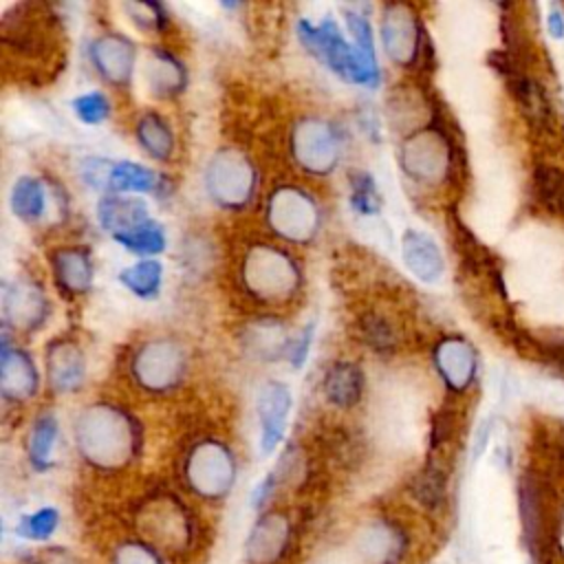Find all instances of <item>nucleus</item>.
I'll use <instances>...</instances> for the list:
<instances>
[{"label":"nucleus","mask_w":564,"mask_h":564,"mask_svg":"<svg viewBox=\"0 0 564 564\" xmlns=\"http://www.w3.org/2000/svg\"><path fill=\"white\" fill-rule=\"evenodd\" d=\"M75 443L86 463L99 469H119L137 456L141 434L130 414L115 405L97 403L84 408L77 416Z\"/></svg>","instance_id":"1"},{"label":"nucleus","mask_w":564,"mask_h":564,"mask_svg":"<svg viewBox=\"0 0 564 564\" xmlns=\"http://www.w3.org/2000/svg\"><path fill=\"white\" fill-rule=\"evenodd\" d=\"M240 275L245 291L258 302L267 304L291 300L302 284L297 262L284 249L273 245L249 247L240 267Z\"/></svg>","instance_id":"2"},{"label":"nucleus","mask_w":564,"mask_h":564,"mask_svg":"<svg viewBox=\"0 0 564 564\" xmlns=\"http://www.w3.org/2000/svg\"><path fill=\"white\" fill-rule=\"evenodd\" d=\"M267 223L282 240L304 245L317 236L322 214L308 192L295 185H282L267 200Z\"/></svg>","instance_id":"3"},{"label":"nucleus","mask_w":564,"mask_h":564,"mask_svg":"<svg viewBox=\"0 0 564 564\" xmlns=\"http://www.w3.org/2000/svg\"><path fill=\"white\" fill-rule=\"evenodd\" d=\"M297 37L306 51H311L319 62H324L341 79L368 86V77L355 44L346 40V35L341 33L339 24L333 18H324L317 26L311 24L308 20H300Z\"/></svg>","instance_id":"4"},{"label":"nucleus","mask_w":564,"mask_h":564,"mask_svg":"<svg viewBox=\"0 0 564 564\" xmlns=\"http://www.w3.org/2000/svg\"><path fill=\"white\" fill-rule=\"evenodd\" d=\"M183 471L187 487L196 496L205 500H220L234 487L236 460L225 443L205 438L192 447V452L185 458Z\"/></svg>","instance_id":"5"},{"label":"nucleus","mask_w":564,"mask_h":564,"mask_svg":"<svg viewBox=\"0 0 564 564\" xmlns=\"http://www.w3.org/2000/svg\"><path fill=\"white\" fill-rule=\"evenodd\" d=\"M256 183V167L238 150H220L207 163L205 187L223 209H242L253 198Z\"/></svg>","instance_id":"6"},{"label":"nucleus","mask_w":564,"mask_h":564,"mask_svg":"<svg viewBox=\"0 0 564 564\" xmlns=\"http://www.w3.org/2000/svg\"><path fill=\"white\" fill-rule=\"evenodd\" d=\"M130 370L141 388L165 392L181 383L185 375V352L174 339H150L134 352Z\"/></svg>","instance_id":"7"},{"label":"nucleus","mask_w":564,"mask_h":564,"mask_svg":"<svg viewBox=\"0 0 564 564\" xmlns=\"http://www.w3.org/2000/svg\"><path fill=\"white\" fill-rule=\"evenodd\" d=\"M291 152L295 163L315 176H326L339 159V137L328 121L306 117L295 123L291 134Z\"/></svg>","instance_id":"8"},{"label":"nucleus","mask_w":564,"mask_h":564,"mask_svg":"<svg viewBox=\"0 0 564 564\" xmlns=\"http://www.w3.org/2000/svg\"><path fill=\"white\" fill-rule=\"evenodd\" d=\"M401 170L419 183H438L447 176L452 152L438 128H425L408 137L399 150Z\"/></svg>","instance_id":"9"},{"label":"nucleus","mask_w":564,"mask_h":564,"mask_svg":"<svg viewBox=\"0 0 564 564\" xmlns=\"http://www.w3.org/2000/svg\"><path fill=\"white\" fill-rule=\"evenodd\" d=\"M139 524L148 535L145 540L156 549L181 551L192 542V518L183 505L170 496H159L145 505Z\"/></svg>","instance_id":"10"},{"label":"nucleus","mask_w":564,"mask_h":564,"mask_svg":"<svg viewBox=\"0 0 564 564\" xmlns=\"http://www.w3.org/2000/svg\"><path fill=\"white\" fill-rule=\"evenodd\" d=\"M84 181L93 185L95 189H104L108 194H128V192H156L161 185V178L156 172L141 163L132 161H119V163H108L101 159H88L84 163Z\"/></svg>","instance_id":"11"},{"label":"nucleus","mask_w":564,"mask_h":564,"mask_svg":"<svg viewBox=\"0 0 564 564\" xmlns=\"http://www.w3.org/2000/svg\"><path fill=\"white\" fill-rule=\"evenodd\" d=\"M381 40L388 51V55L401 64L410 66L421 51L423 42V29L408 4H386L383 18H381Z\"/></svg>","instance_id":"12"},{"label":"nucleus","mask_w":564,"mask_h":564,"mask_svg":"<svg viewBox=\"0 0 564 564\" xmlns=\"http://www.w3.org/2000/svg\"><path fill=\"white\" fill-rule=\"evenodd\" d=\"M88 55L104 82L115 88H123L130 84L137 51L128 37L119 33H104L90 42Z\"/></svg>","instance_id":"13"},{"label":"nucleus","mask_w":564,"mask_h":564,"mask_svg":"<svg viewBox=\"0 0 564 564\" xmlns=\"http://www.w3.org/2000/svg\"><path fill=\"white\" fill-rule=\"evenodd\" d=\"M434 366L449 390L463 392L476 377L478 355L465 337L445 335L434 346Z\"/></svg>","instance_id":"14"},{"label":"nucleus","mask_w":564,"mask_h":564,"mask_svg":"<svg viewBox=\"0 0 564 564\" xmlns=\"http://www.w3.org/2000/svg\"><path fill=\"white\" fill-rule=\"evenodd\" d=\"M258 421H260V449L271 454L284 436L286 419L291 412V392L280 381H267L258 392Z\"/></svg>","instance_id":"15"},{"label":"nucleus","mask_w":564,"mask_h":564,"mask_svg":"<svg viewBox=\"0 0 564 564\" xmlns=\"http://www.w3.org/2000/svg\"><path fill=\"white\" fill-rule=\"evenodd\" d=\"M2 311L7 324L15 330H35L48 315V302L35 282L20 280L7 289Z\"/></svg>","instance_id":"16"},{"label":"nucleus","mask_w":564,"mask_h":564,"mask_svg":"<svg viewBox=\"0 0 564 564\" xmlns=\"http://www.w3.org/2000/svg\"><path fill=\"white\" fill-rule=\"evenodd\" d=\"M289 538H291L289 518L280 511L264 513L249 533V540L245 546L247 560L251 564H275L284 555L289 546Z\"/></svg>","instance_id":"17"},{"label":"nucleus","mask_w":564,"mask_h":564,"mask_svg":"<svg viewBox=\"0 0 564 564\" xmlns=\"http://www.w3.org/2000/svg\"><path fill=\"white\" fill-rule=\"evenodd\" d=\"M37 370L29 352L11 348L9 339H2L0 348V390L9 401H26L37 392Z\"/></svg>","instance_id":"18"},{"label":"nucleus","mask_w":564,"mask_h":564,"mask_svg":"<svg viewBox=\"0 0 564 564\" xmlns=\"http://www.w3.org/2000/svg\"><path fill=\"white\" fill-rule=\"evenodd\" d=\"M46 372L48 383L55 392H73L82 386L86 375L84 355L70 339H57L48 346L46 352Z\"/></svg>","instance_id":"19"},{"label":"nucleus","mask_w":564,"mask_h":564,"mask_svg":"<svg viewBox=\"0 0 564 564\" xmlns=\"http://www.w3.org/2000/svg\"><path fill=\"white\" fill-rule=\"evenodd\" d=\"M518 509L522 520V535L531 553H540L546 535V507L540 485L524 476L518 482Z\"/></svg>","instance_id":"20"},{"label":"nucleus","mask_w":564,"mask_h":564,"mask_svg":"<svg viewBox=\"0 0 564 564\" xmlns=\"http://www.w3.org/2000/svg\"><path fill=\"white\" fill-rule=\"evenodd\" d=\"M401 256L405 267L419 278L421 282H436L443 275V256L436 242L416 229H408L401 238Z\"/></svg>","instance_id":"21"},{"label":"nucleus","mask_w":564,"mask_h":564,"mask_svg":"<svg viewBox=\"0 0 564 564\" xmlns=\"http://www.w3.org/2000/svg\"><path fill=\"white\" fill-rule=\"evenodd\" d=\"M51 267L57 280V286L68 295H79L90 289L93 282V258L84 247L57 249L51 256Z\"/></svg>","instance_id":"22"},{"label":"nucleus","mask_w":564,"mask_h":564,"mask_svg":"<svg viewBox=\"0 0 564 564\" xmlns=\"http://www.w3.org/2000/svg\"><path fill=\"white\" fill-rule=\"evenodd\" d=\"M145 84L156 97H174L187 84V70L176 55L165 48H152L145 59Z\"/></svg>","instance_id":"23"},{"label":"nucleus","mask_w":564,"mask_h":564,"mask_svg":"<svg viewBox=\"0 0 564 564\" xmlns=\"http://www.w3.org/2000/svg\"><path fill=\"white\" fill-rule=\"evenodd\" d=\"M97 220L104 231H110L112 238L119 234H128L139 225L148 223V209L141 198L106 194L97 205Z\"/></svg>","instance_id":"24"},{"label":"nucleus","mask_w":564,"mask_h":564,"mask_svg":"<svg viewBox=\"0 0 564 564\" xmlns=\"http://www.w3.org/2000/svg\"><path fill=\"white\" fill-rule=\"evenodd\" d=\"M364 392V375L357 364L337 361L324 377V394L337 408H350Z\"/></svg>","instance_id":"25"},{"label":"nucleus","mask_w":564,"mask_h":564,"mask_svg":"<svg viewBox=\"0 0 564 564\" xmlns=\"http://www.w3.org/2000/svg\"><path fill=\"white\" fill-rule=\"evenodd\" d=\"M137 141L156 161H170L174 154V132L159 112H145L139 117Z\"/></svg>","instance_id":"26"},{"label":"nucleus","mask_w":564,"mask_h":564,"mask_svg":"<svg viewBox=\"0 0 564 564\" xmlns=\"http://www.w3.org/2000/svg\"><path fill=\"white\" fill-rule=\"evenodd\" d=\"M346 24H348V31L352 35V42H355V48H357V55L361 59V66L366 70V77H368V86L375 88L379 84V64H377V55H375V42H372V29H370V22L357 13V11H346Z\"/></svg>","instance_id":"27"},{"label":"nucleus","mask_w":564,"mask_h":564,"mask_svg":"<svg viewBox=\"0 0 564 564\" xmlns=\"http://www.w3.org/2000/svg\"><path fill=\"white\" fill-rule=\"evenodd\" d=\"M11 209L18 218H22L26 223L40 220L46 209L44 185L35 176L18 178L11 189Z\"/></svg>","instance_id":"28"},{"label":"nucleus","mask_w":564,"mask_h":564,"mask_svg":"<svg viewBox=\"0 0 564 564\" xmlns=\"http://www.w3.org/2000/svg\"><path fill=\"white\" fill-rule=\"evenodd\" d=\"M284 326L278 319H260L247 326L245 344L258 359H273L284 350Z\"/></svg>","instance_id":"29"},{"label":"nucleus","mask_w":564,"mask_h":564,"mask_svg":"<svg viewBox=\"0 0 564 564\" xmlns=\"http://www.w3.org/2000/svg\"><path fill=\"white\" fill-rule=\"evenodd\" d=\"M119 280L126 289H130L141 300H152L161 291L163 267L156 260H139L132 267L119 271Z\"/></svg>","instance_id":"30"},{"label":"nucleus","mask_w":564,"mask_h":564,"mask_svg":"<svg viewBox=\"0 0 564 564\" xmlns=\"http://www.w3.org/2000/svg\"><path fill=\"white\" fill-rule=\"evenodd\" d=\"M57 438V421L53 414H42L35 419L29 434V458L33 467L46 469L51 465V452Z\"/></svg>","instance_id":"31"},{"label":"nucleus","mask_w":564,"mask_h":564,"mask_svg":"<svg viewBox=\"0 0 564 564\" xmlns=\"http://www.w3.org/2000/svg\"><path fill=\"white\" fill-rule=\"evenodd\" d=\"M115 240L119 245H123L128 251L139 253V256H154L165 249V231L154 220L139 225L137 229H132L128 234H119V236H115Z\"/></svg>","instance_id":"32"},{"label":"nucleus","mask_w":564,"mask_h":564,"mask_svg":"<svg viewBox=\"0 0 564 564\" xmlns=\"http://www.w3.org/2000/svg\"><path fill=\"white\" fill-rule=\"evenodd\" d=\"M535 196L551 212H560L564 205V172L553 165L540 163L533 174Z\"/></svg>","instance_id":"33"},{"label":"nucleus","mask_w":564,"mask_h":564,"mask_svg":"<svg viewBox=\"0 0 564 564\" xmlns=\"http://www.w3.org/2000/svg\"><path fill=\"white\" fill-rule=\"evenodd\" d=\"M350 207L361 216H372L381 209V196L372 174L364 170L350 172Z\"/></svg>","instance_id":"34"},{"label":"nucleus","mask_w":564,"mask_h":564,"mask_svg":"<svg viewBox=\"0 0 564 564\" xmlns=\"http://www.w3.org/2000/svg\"><path fill=\"white\" fill-rule=\"evenodd\" d=\"M368 546L375 549L379 546L372 557L379 560L381 564H394L401 553H403V535L399 533V529H394L392 524L379 522L370 529V538H368Z\"/></svg>","instance_id":"35"},{"label":"nucleus","mask_w":564,"mask_h":564,"mask_svg":"<svg viewBox=\"0 0 564 564\" xmlns=\"http://www.w3.org/2000/svg\"><path fill=\"white\" fill-rule=\"evenodd\" d=\"M414 496L425 507H438L443 502V498H445V471L436 463H430L421 471V476L414 482Z\"/></svg>","instance_id":"36"},{"label":"nucleus","mask_w":564,"mask_h":564,"mask_svg":"<svg viewBox=\"0 0 564 564\" xmlns=\"http://www.w3.org/2000/svg\"><path fill=\"white\" fill-rule=\"evenodd\" d=\"M59 524V513L53 507H42L24 516L18 524V533L26 540H48Z\"/></svg>","instance_id":"37"},{"label":"nucleus","mask_w":564,"mask_h":564,"mask_svg":"<svg viewBox=\"0 0 564 564\" xmlns=\"http://www.w3.org/2000/svg\"><path fill=\"white\" fill-rule=\"evenodd\" d=\"M110 564H163L161 551L145 540H123L115 553Z\"/></svg>","instance_id":"38"},{"label":"nucleus","mask_w":564,"mask_h":564,"mask_svg":"<svg viewBox=\"0 0 564 564\" xmlns=\"http://www.w3.org/2000/svg\"><path fill=\"white\" fill-rule=\"evenodd\" d=\"M73 110L75 115L88 123V126H97L101 123L104 119H108L110 115V101L104 93L99 90H93V93H84L79 97L73 99Z\"/></svg>","instance_id":"39"},{"label":"nucleus","mask_w":564,"mask_h":564,"mask_svg":"<svg viewBox=\"0 0 564 564\" xmlns=\"http://www.w3.org/2000/svg\"><path fill=\"white\" fill-rule=\"evenodd\" d=\"M361 333H364V339L368 341V346L375 348L377 352L394 350V341H397L394 330H392V326L381 315L364 317Z\"/></svg>","instance_id":"40"},{"label":"nucleus","mask_w":564,"mask_h":564,"mask_svg":"<svg viewBox=\"0 0 564 564\" xmlns=\"http://www.w3.org/2000/svg\"><path fill=\"white\" fill-rule=\"evenodd\" d=\"M123 9L130 13V20L139 29L161 31L167 24V15H165L163 7L156 2H126Z\"/></svg>","instance_id":"41"},{"label":"nucleus","mask_w":564,"mask_h":564,"mask_svg":"<svg viewBox=\"0 0 564 564\" xmlns=\"http://www.w3.org/2000/svg\"><path fill=\"white\" fill-rule=\"evenodd\" d=\"M313 333H315V324H306L304 330L295 337V341L291 344L289 348V361L293 368H302L304 361H306V355H308V348H311V341H313Z\"/></svg>","instance_id":"42"},{"label":"nucleus","mask_w":564,"mask_h":564,"mask_svg":"<svg viewBox=\"0 0 564 564\" xmlns=\"http://www.w3.org/2000/svg\"><path fill=\"white\" fill-rule=\"evenodd\" d=\"M546 26H549V33H551L553 37H564V15H562L560 7L551 4L549 18H546Z\"/></svg>","instance_id":"43"},{"label":"nucleus","mask_w":564,"mask_h":564,"mask_svg":"<svg viewBox=\"0 0 564 564\" xmlns=\"http://www.w3.org/2000/svg\"><path fill=\"white\" fill-rule=\"evenodd\" d=\"M37 564H75V562H73V557L68 553L48 551V553H44V557Z\"/></svg>","instance_id":"44"}]
</instances>
